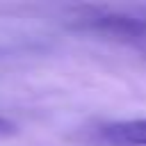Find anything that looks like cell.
Wrapping results in <instances>:
<instances>
[{
    "label": "cell",
    "instance_id": "6da1fadb",
    "mask_svg": "<svg viewBox=\"0 0 146 146\" xmlns=\"http://www.w3.org/2000/svg\"><path fill=\"white\" fill-rule=\"evenodd\" d=\"M105 139L119 146H146V119H130L110 123L103 130Z\"/></svg>",
    "mask_w": 146,
    "mask_h": 146
},
{
    "label": "cell",
    "instance_id": "7a4b0ae2",
    "mask_svg": "<svg viewBox=\"0 0 146 146\" xmlns=\"http://www.w3.org/2000/svg\"><path fill=\"white\" fill-rule=\"evenodd\" d=\"M18 132V128H16V123L14 121H9V119H5V116H0V139H7V137H14Z\"/></svg>",
    "mask_w": 146,
    "mask_h": 146
}]
</instances>
